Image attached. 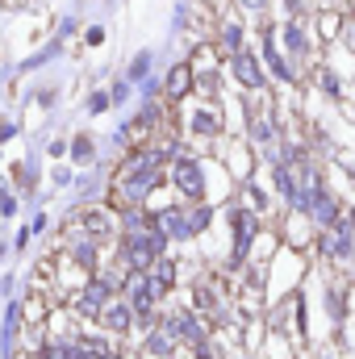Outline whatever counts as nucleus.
Returning <instances> with one entry per match:
<instances>
[{
  "instance_id": "obj_7",
  "label": "nucleus",
  "mask_w": 355,
  "mask_h": 359,
  "mask_svg": "<svg viewBox=\"0 0 355 359\" xmlns=\"http://www.w3.org/2000/svg\"><path fill=\"white\" fill-rule=\"evenodd\" d=\"M96 330L109 334L117 347H134V343H138V313H134V305H130L126 297H117V301L105 305V313L96 318Z\"/></svg>"
},
{
  "instance_id": "obj_31",
  "label": "nucleus",
  "mask_w": 355,
  "mask_h": 359,
  "mask_svg": "<svg viewBox=\"0 0 355 359\" xmlns=\"http://www.w3.org/2000/svg\"><path fill=\"white\" fill-rule=\"evenodd\" d=\"M67 147H72V138H51V142H46V155H51V159H63Z\"/></svg>"
},
{
  "instance_id": "obj_1",
  "label": "nucleus",
  "mask_w": 355,
  "mask_h": 359,
  "mask_svg": "<svg viewBox=\"0 0 355 359\" xmlns=\"http://www.w3.org/2000/svg\"><path fill=\"white\" fill-rule=\"evenodd\" d=\"M222 217L230 226V251H226L222 271L226 276H243V271L255 264V251H260V243H264V234H267V222L260 213H251L247 205H239V201H230L222 209Z\"/></svg>"
},
{
  "instance_id": "obj_21",
  "label": "nucleus",
  "mask_w": 355,
  "mask_h": 359,
  "mask_svg": "<svg viewBox=\"0 0 355 359\" xmlns=\"http://www.w3.org/2000/svg\"><path fill=\"white\" fill-rule=\"evenodd\" d=\"M151 67H155V50H151V46H142V50L130 59V67H126V80L138 88V84H147V80H151Z\"/></svg>"
},
{
  "instance_id": "obj_4",
  "label": "nucleus",
  "mask_w": 355,
  "mask_h": 359,
  "mask_svg": "<svg viewBox=\"0 0 355 359\" xmlns=\"http://www.w3.org/2000/svg\"><path fill=\"white\" fill-rule=\"evenodd\" d=\"M168 184H172V192H176L184 205L209 201V172H205V159H196V155H188V151L168 163Z\"/></svg>"
},
{
  "instance_id": "obj_3",
  "label": "nucleus",
  "mask_w": 355,
  "mask_h": 359,
  "mask_svg": "<svg viewBox=\"0 0 355 359\" xmlns=\"http://www.w3.org/2000/svg\"><path fill=\"white\" fill-rule=\"evenodd\" d=\"M159 330H163V334H172L184 351H192L196 343H205V339L213 334V330H209V322H205L188 301H168V305L159 309Z\"/></svg>"
},
{
  "instance_id": "obj_35",
  "label": "nucleus",
  "mask_w": 355,
  "mask_h": 359,
  "mask_svg": "<svg viewBox=\"0 0 355 359\" xmlns=\"http://www.w3.org/2000/svg\"><path fill=\"white\" fill-rule=\"evenodd\" d=\"M46 226H51V213H34L29 230H34V234H46Z\"/></svg>"
},
{
  "instance_id": "obj_16",
  "label": "nucleus",
  "mask_w": 355,
  "mask_h": 359,
  "mask_svg": "<svg viewBox=\"0 0 355 359\" xmlns=\"http://www.w3.org/2000/svg\"><path fill=\"white\" fill-rule=\"evenodd\" d=\"M151 276H155V284H159L168 297H176V288L184 284V259H180L176 251H172V255H163V259L151 268Z\"/></svg>"
},
{
  "instance_id": "obj_19",
  "label": "nucleus",
  "mask_w": 355,
  "mask_h": 359,
  "mask_svg": "<svg viewBox=\"0 0 355 359\" xmlns=\"http://www.w3.org/2000/svg\"><path fill=\"white\" fill-rule=\"evenodd\" d=\"M314 84H318V92H322V96H326L330 104H339V100L347 96V84H343V76H339L335 67H326V63L318 67V76H314Z\"/></svg>"
},
{
  "instance_id": "obj_12",
  "label": "nucleus",
  "mask_w": 355,
  "mask_h": 359,
  "mask_svg": "<svg viewBox=\"0 0 355 359\" xmlns=\"http://www.w3.org/2000/svg\"><path fill=\"white\" fill-rule=\"evenodd\" d=\"M155 226L172 238V247L192 243V226H188V205L184 201H168V205H155Z\"/></svg>"
},
{
  "instance_id": "obj_36",
  "label": "nucleus",
  "mask_w": 355,
  "mask_h": 359,
  "mask_svg": "<svg viewBox=\"0 0 355 359\" xmlns=\"http://www.w3.org/2000/svg\"><path fill=\"white\" fill-rule=\"evenodd\" d=\"M347 226H351V234H355V201L347 205Z\"/></svg>"
},
{
  "instance_id": "obj_22",
  "label": "nucleus",
  "mask_w": 355,
  "mask_h": 359,
  "mask_svg": "<svg viewBox=\"0 0 355 359\" xmlns=\"http://www.w3.org/2000/svg\"><path fill=\"white\" fill-rule=\"evenodd\" d=\"M217 217V205L213 201H201V205H188V226H192V238H201Z\"/></svg>"
},
{
  "instance_id": "obj_15",
  "label": "nucleus",
  "mask_w": 355,
  "mask_h": 359,
  "mask_svg": "<svg viewBox=\"0 0 355 359\" xmlns=\"http://www.w3.org/2000/svg\"><path fill=\"white\" fill-rule=\"evenodd\" d=\"M309 292L305 288H297L293 292V343L301 347V351H314V326H309Z\"/></svg>"
},
{
  "instance_id": "obj_38",
  "label": "nucleus",
  "mask_w": 355,
  "mask_h": 359,
  "mask_svg": "<svg viewBox=\"0 0 355 359\" xmlns=\"http://www.w3.org/2000/svg\"><path fill=\"white\" fill-rule=\"evenodd\" d=\"M180 359H188V355H180Z\"/></svg>"
},
{
  "instance_id": "obj_39",
  "label": "nucleus",
  "mask_w": 355,
  "mask_h": 359,
  "mask_svg": "<svg viewBox=\"0 0 355 359\" xmlns=\"http://www.w3.org/2000/svg\"><path fill=\"white\" fill-rule=\"evenodd\" d=\"M351 117H355V109H351Z\"/></svg>"
},
{
  "instance_id": "obj_33",
  "label": "nucleus",
  "mask_w": 355,
  "mask_h": 359,
  "mask_svg": "<svg viewBox=\"0 0 355 359\" xmlns=\"http://www.w3.org/2000/svg\"><path fill=\"white\" fill-rule=\"evenodd\" d=\"M234 8H239V13H264L267 0H234Z\"/></svg>"
},
{
  "instance_id": "obj_6",
  "label": "nucleus",
  "mask_w": 355,
  "mask_h": 359,
  "mask_svg": "<svg viewBox=\"0 0 355 359\" xmlns=\"http://www.w3.org/2000/svg\"><path fill=\"white\" fill-rule=\"evenodd\" d=\"M260 59H264V67H267V76L280 84V88H297L301 84V67L284 55V46H280V38H276V25H264L260 29Z\"/></svg>"
},
{
  "instance_id": "obj_23",
  "label": "nucleus",
  "mask_w": 355,
  "mask_h": 359,
  "mask_svg": "<svg viewBox=\"0 0 355 359\" xmlns=\"http://www.w3.org/2000/svg\"><path fill=\"white\" fill-rule=\"evenodd\" d=\"M326 347H330V351H339V355H351V351H355V334H351V326L326 330Z\"/></svg>"
},
{
  "instance_id": "obj_30",
  "label": "nucleus",
  "mask_w": 355,
  "mask_h": 359,
  "mask_svg": "<svg viewBox=\"0 0 355 359\" xmlns=\"http://www.w3.org/2000/svg\"><path fill=\"white\" fill-rule=\"evenodd\" d=\"M105 34H109L105 25H88L84 29V46H105Z\"/></svg>"
},
{
  "instance_id": "obj_11",
  "label": "nucleus",
  "mask_w": 355,
  "mask_h": 359,
  "mask_svg": "<svg viewBox=\"0 0 355 359\" xmlns=\"http://www.w3.org/2000/svg\"><path fill=\"white\" fill-rule=\"evenodd\" d=\"M184 130L196 138V142H217L222 138V130H226V117H222V104H209V100H201L188 117H184Z\"/></svg>"
},
{
  "instance_id": "obj_26",
  "label": "nucleus",
  "mask_w": 355,
  "mask_h": 359,
  "mask_svg": "<svg viewBox=\"0 0 355 359\" xmlns=\"http://www.w3.org/2000/svg\"><path fill=\"white\" fill-rule=\"evenodd\" d=\"M130 92H134V84H130L126 76H121V80H113V84H109V96H113V109H121V104L130 100Z\"/></svg>"
},
{
  "instance_id": "obj_24",
  "label": "nucleus",
  "mask_w": 355,
  "mask_h": 359,
  "mask_svg": "<svg viewBox=\"0 0 355 359\" xmlns=\"http://www.w3.org/2000/svg\"><path fill=\"white\" fill-rule=\"evenodd\" d=\"M109 109H113V96H109V88L88 92V100H84V113H88V117H100V113H109Z\"/></svg>"
},
{
  "instance_id": "obj_8",
  "label": "nucleus",
  "mask_w": 355,
  "mask_h": 359,
  "mask_svg": "<svg viewBox=\"0 0 355 359\" xmlns=\"http://www.w3.org/2000/svg\"><path fill=\"white\" fill-rule=\"evenodd\" d=\"M226 67H230V76H234V84L247 92V96H264L267 84H272V76H267L264 59H260V50H243V55H234V59H226Z\"/></svg>"
},
{
  "instance_id": "obj_17",
  "label": "nucleus",
  "mask_w": 355,
  "mask_h": 359,
  "mask_svg": "<svg viewBox=\"0 0 355 359\" xmlns=\"http://www.w3.org/2000/svg\"><path fill=\"white\" fill-rule=\"evenodd\" d=\"M96 138H92L88 130H80V134H72V147H67V159H72V168H96Z\"/></svg>"
},
{
  "instance_id": "obj_40",
  "label": "nucleus",
  "mask_w": 355,
  "mask_h": 359,
  "mask_svg": "<svg viewBox=\"0 0 355 359\" xmlns=\"http://www.w3.org/2000/svg\"><path fill=\"white\" fill-rule=\"evenodd\" d=\"M351 55H355V46H351Z\"/></svg>"
},
{
  "instance_id": "obj_13",
  "label": "nucleus",
  "mask_w": 355,
  "mask_h": 359,
  "mask_svg": "<svg viewBox=\"0 0 355 359\" xmlns=\"http://www.w3.org/2000/svg\"><path fill=\"white\" fill-rule=\"evenodd\" d=\"M196 92V67L188 63V59H176L172 67H168V76H163V100L168 104H180L184 96H192Z\"/></svg>"
},
{
  "instance_id": "obj_2",
  "label": "nucleus",
  "mask_w": 355,
  "mask_h": 359,
  "mask_svg": "<svg viewBox=\"0 0 355 359\" xmlns=\"http://www.w3.org/2000/svg\"><path fill=\"white\" fill-rule=\"evenodd\" d=\"M318 309H322V318H326L330 330H339V326H355V280L335 276V271H322V284H318Z\"/></svg>"
},
{
  "instance_id": "obj_25",
  "label": "nucleus",
  "mask_w": 355,
  "mask_h": 359,
  "mask_svg": "<svg viewBox=\"0 0 355 359\" xmlns=\"http://www.w3.org/2000/svg\"><path fill=\"white\" fill-rule=\"evenodd\" d=\"M347 25V17L343 13H318V29H322V38L330 42V38H339V29Z\"/></svg>"
},
{
  "instance_id": "obj_18",
  "label": "nucleus",
  "mask_w": 355,
  "mask_h": 359,
  "mask_svg": "<svg viewBox=\"0 0 355 359\" xmlns=\"http://www.w3.org/2000/svg\"><path fill=\"white\" fill-rule=\"evenodd\" d=\"M272 201H276V196H272L267 188H260L255 180L239 184V205H247L251 213H260V217H267V213H272Z\"/></svg>"
},
{
  "instance_id": "obj_29",
  "label": "nucleus",
  "mask_w": 355,
  "mask_h": 359,
  "mask_svg": "<svg viewBox=\"0 0 355 359\" xmlns=\"http://www.w3.org/2000/svg\"><path fill=\"white\" fill-rule=\"evenodd\" d=\"M29 238H34V230H29V226H21V230L13 234V255H25V251H29Z\"/></svg>"
},
{
  "instance_id": "obj_9",
  "label": "nucleus",
  "mask_w": 355,
  "mask_h": 359,
  "mask_svg": "<svg viewBox=\"0 0 355 359\" xmlns=\"http://www.w3.org/2000/svg\"><path fill=\"white\" fill-rule=\"evenodd\" d=\"M213 46H217L222 59L243 55V50L251 46V42H247V17H243V13H226V17H217V25H213Z\"/></svg>"
},
{
  "instance_id": "obj_10",
  "label": "nucleus",
  "mask_w": 355,
  "mask_h": 359,
  "mask_svg": "<svg viewBox=\"0 0 355 359\" xmlns=\"http://www.w3.org/2000/svg\"><path fill=\"white\" fill-rule=\"evenodd\" d=\"M276 38H280L284 55H288L297 67L314 59V34L305 29V21H297V17H284V21H276Z\"/></svg>"
},
{
  "instance_id": "obj_28",
  "label": "nucleus",
  "mask_w": 355,
  "mask_h": 359,
  "mask_svg": "<svg viewBox=\"0 0 355 359\" xmlns=\"http://www.w3.org/2000/svg\"><path fill=\"white\" fill-rule=\"evenodd\" d=\"M0 297H4V301L21 297V280H17V271H4V276H0Z\"/></svg>"
},
{
  "instance_id": "obj_27",
  "label": "nucleus",
  "mask_w": 355,
  "mask_h": 359,
  "mask_svg": "<svg viewBox=\"0 0 355 359\" xmlns=\"http://www.w3.org/2000/svg\"><path fill=\"white\" fill-rule=\"evenodd\" d=\"M72 184H76L72 163H63V168H51V188H72Z\"/></svg>"
},
{
  "instance_id": "obj_14",
  "label": "nucleus",
  "mask_w": 355,
  "mask_h": 359,
  "mask_svg": "<svg viewBox=\"0 0 355 359\" xmlns=\"http://www.w3.org/2000/svg\"><path fill=\"white\" fill-rule=\"evenodd\" d=\"M138 359H180L184 355V347H180L172 334H163V330H147V334H138V343L130 347Z\"/></svg>"
},
{
  "instance_id": "obj_20",
  "label": "nucleus",
  "mask_w": 355,
  "mask_h": 359,
  "mask_svg": "<svg viewBox=\"0 0 355 359\" xmlns=\"http://www.w3.org/2000/svg\"><path fill=\"white\" fill-rule=\"evenodd\" d=\"M188 359H230L234 355V347L226 343V334H209L205 343H196L192 351H184Z\"/></svg>"
},
{
  "instance_id": "obj_5",
  "label": "nucleus",
  "mask_w": 355,
  "mask_h": 359,
  "mask_svg": "<svg viewBox=\"0 0 355 359\" xmlns=\"http://www.w3.org/2000/svg\"><path fill=\"white\" fill-rule=\"evenodd\" d=\"M84 238H92L96 247H105V251H113V243H117V234H121V226H117V213L109 209V205H88V209H72V217H67Z\"/></svg>"
},
{
  "instance_id": "obj_34",
  "label": "nucleus",
  "mask_w": 355,
  "mask_h": 359,
  "mask_svg": "<svg viewBox=\"0 0 355 359\" xmlns=\"http://www.w3.org/2000/svg\"><path fill=\"white\" fill-rule=\"evenodd\" d=\"M305 355H309V359H347V355H339V351H330L326 343H322V347H314V351H305Z\"/></svg>"
},
{
  "instance_id": "obj_32",
  "label": "nucleus",
  "mask_w": 355,
  "mask_h": 359,
  "mask_svg": "<svg viewBox=\"0 0 355 359\" xmlns=\"http://www.w3.org/2000/svg\"><path fill=\"white\" fill-rule=\"evenodd\" d=\"M17 134H21V126H17L13 117H4V121H0V147H4V142H13Z\"/></svg>"
},
{
  "instance_id": "obj_37",
  "label": "nucleus",
  "mask_w": 355,
  "mask_h": 359,
  "mask_svg": "<svg viewBox=\"0 0 355 359\" xmlns=\"http://www.w3.org/2000/svg\"><path fill=\"white\" fill-rule=\"evenodd\" d=\"M8 251H13V243H0V259H4V255H8Z\"/></svg>"
}]
</instances>
